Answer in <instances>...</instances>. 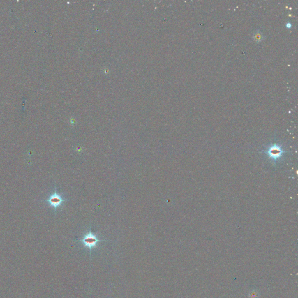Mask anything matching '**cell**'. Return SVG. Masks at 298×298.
I'll use <instances>...</instances> for the list:
<instances>
[{"instance_id": "cell-1", "label": "cell", "mask_w": 298, "mask_h": 298, "mask_svg": "<svg viewBox=\"0 0 298 298\" xmlns=\"http://www.w3.org/2000/svg\"><path fill=\"white\" fill-rule=\"evenodd\" d=\"M285 151L281 145L278 144H272L266 150V154L268 157L274 163L283 157Z\"/></svg>"}, {"instance_id": "cell-2", "label": "cell", "mask_w": 298, "mask_h": 298, "mask_svg": "<svg viewBox=\"0 0 298 298\" xmlns=\"http://www.w3.org/2000/svg\"><path fill=\"white\" fill-rule=\"evenodd\" d=\"M79 241L80 242L85 248H88L90 251H91L97 246L99 242H104L105 240H100L98 239V238L91 232V226H90L89 232L84 235V237Z\"/></svg>"}, {"instance_id": "cell-3", "label": "cell", "mask_w": 298, "mask_h": 298, "mask_svg": "<svg viewBox=\"0 0 298 298\" xmlns=\"http://www.w3.org/2000/svg\"><path fill=\"white\" fill-rule=\"evenodd\" d=\"M66 201H68V200L64 199V198L61 195L57 193L56 186H55L54 192L51 195L47 200H45V202H47L50 206L54 208L55 213H56L57 209L61 206L64 202Z\"/></svg>"}, {"instance_id": "cell-4", "label": "cell", "mask_w": 298, "mask_h": 298, "mask_svg": "<svg viewBox=\"0 0 298 298\" xmlns=\"http://www.w3.org/2000/svg\"><path fill=\"white\" fill-rule=\"evenodd\" d=\"M248 297L249 298H258L259 297V292L256 290H253L249 293Z\"/></svg>"}]
</instances>
